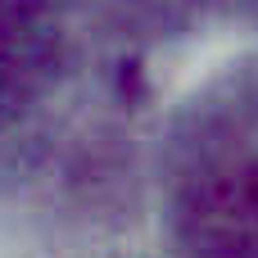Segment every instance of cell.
I'll use <instances>...</instances> for the list:
<instances>
[{"instance_id": "obj_1", "label": "cell", "mask_w": 258, "mask_h": 258, "mask_svg": "<svg viewBox=\"0 0 258 258\" xmlns=\"http://www.w3.org/2000/svg\"><path fill=\"white\" fill-rule=\"evenodd\" d=\"M190 258H258V163H218L181 200Z\"/></svg>"}]
</instances>
